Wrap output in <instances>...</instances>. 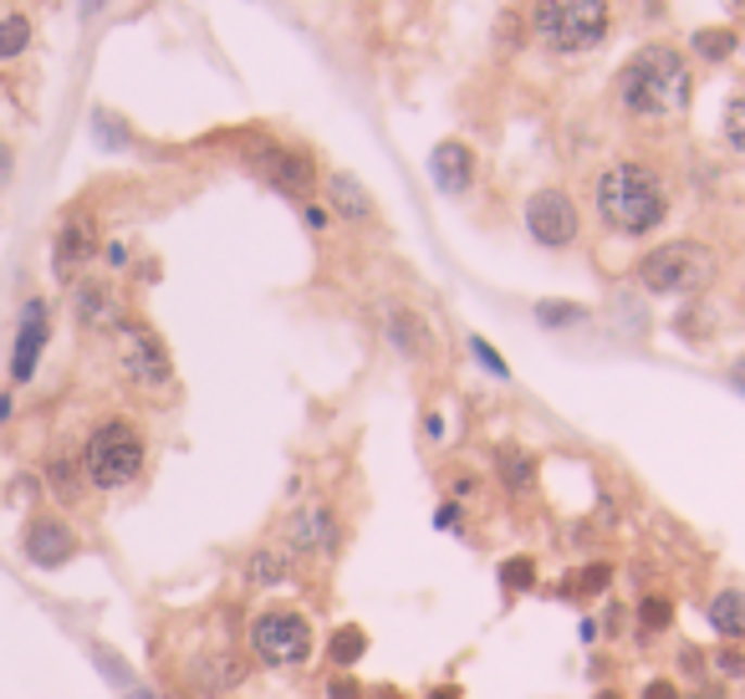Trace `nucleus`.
<instances>
[{
  "label": "nucleus",
  "mask_w": 745,
  "mask_h": 699,
  "mask_svg": "<svg viewBox=\"0 0 745 699\" xmlns=\"http://www.w3.org/2000/svg\"><path fill=\"white\" fill-rule=\"evenodd\" d=\"M669 215V184L644 159H618L597 174V220L613 235H648Z\"/></svg>",
  "instance_id": "1"
},
{
  "label": "nucleus",
  "mask_w": 745,
  "mask_h": 699,
  "mask_svg": "<svg viewBox=\"0 0 745 699\" xmlns=\"http://www.w3.org/2000/svg\"><path fill=\"white\" fill-rule=\"evenodd\" d=\"M690 92H695L690 62L669 41L639 47L628 57V67L618 72V98L633 117H679L690 108Z\"/></svg>",
  "instance_id": "2"
},
{
  "label": "nucleus",
  "mask_w": 745,
  "mask_h": 699,
  "mask_svg": "<svg viewBox=\"0 0 745 699\" xmlns=\"http://www.w3.org/2000/svg\"><path fill=\"white\" fill-rule=\"evenodd\" d=\"M608 26V0H531V36L561 57L603 47Z\"/></svg>",
  "instance_id": "3"
},
{
  "label": "nucleus",
  "mask_w": 745,
  "mask_h": 699,
  "mask_svg": "<svg viewBox=\"0 0 745 699\" xmlns=\"http://www.w3.org/2000/svg\"><path fill=\"white\" fill-rule=\"evenodd\" d=\"M143 460H149V445H143L138 424H128V419H102L83 445V475L98 490L134 485L143 475Z\"/></svg>",
  "instance_id": "4"
},
{
  "label": "nucleus",
  "mask_w": 745,
  "mask_h": 699,
  "mask_svg": "<svg viewBox=\"0 0 745 699\" xmlns=\"http://www.w3.org/2000/svg\"><path fill=\"white\" fill-rule=\"evenodd\" d=\"M639 282L654 297H695L715 282V250L699 240H669L639 261Z\"/></svg>",
  "instance_id": "5"
},
{
  "label": "nucleus",
  "mask_w": 745,
  "mask_h": 699,
  "mask_svg": "<svg viewBox=\"0 0 745 699\" xmlns=\"http://www.w3.org/2000/svg\"><path fill=\"white\" fill-rule=\"evenodd\" d=\"M251 653L261 664L272 669H291V664H306L312 659V644H317V633H312V617L296 613V608H272V613H255L251 617Z\"/></svg>",
  "instance_id": "6"
},
{
  "label": "nucleus",
  "mask_w": 745,
  "mask_h": 699,
  "mask_svg": "<svg viewBox=\"0 0 745 699\" xmlns=\"http://www.w3.org/2000/svg\"><path fill=\"white\" fill-rule=\"evenodd\" d=\"M118 367L123 378L134 388H169L174 384V363H169V348L159 342V333L153 327H143V322H123L118 327Z\"/></svg>",
  "instance_id": "7"
},
{
  "label": "nucleus",
  "mask_w": 745,
  "mask_h": 699,
  "mask_svg": "<svg viewBox=\"0 0 745 699\" xmlns=\"http://www.w3.org/2000/svg\"><path fill=\"white\" fill-rule=\"evenodd\" d=\"M526 230L546 250L572 246L577 230H582V215H577L572 195H567V189H536V195L526 200Z\"/></svg>",
  "instance_id": "8"
},
{
  "label": "nucleus",
  "mask_w": 745,
  "mask_h": 699,
  "mask_svg": "<svg viewBox=\"0 0 745 699\" xmlns=\"http://www.w3.org/2000/svg\"><path fill=\"white\" fill-rule=\"evenodd\" d=\"M287 547L302 557H332L342 547V526L327 505H296L287 516Z\"/></svg>",
  "instance_id": "9"
},
{
  "label": "nucleus",
  "mask_w": 745,
  "mask_h": 699,
  "mask_svg": "<svg viewBox=\"0 0 745 699\" xmlns=\"http://www.w3.org/2000/svg\"><path fill=\"white\" fill-rule=\"evenodd\" d=\"M92 255H98V225H92V215L72 210V215L62 220L56 240H51V266H56V276H62V282H72V276H77Z\"/></svg>",
  "instance_id": "10"
},
{
  "label": "nucleus",
  "mask_w": 745,
  "mask_h": 699,
  "mask_svg": "<svg viewBox=\"0 0 745 699\" xmlns=\"http://www.w3.org/2000/svg\"><path fill=\"white\" fill-rule=\"evenodd\" d=\"M261 174H266L281 195H312V184H317L312 153L296 149V143H272V149L261 153Z\"/></svg>",
  "instance_id": "11"
},
{
  "label": "nucleus",
  "mask_w": 745,
  "mask_h": 699,
  "mask_svg": "<svg viewBox=\"0 0 745 699\" xmlns=\"http://www.w3.org/2000/svg\"><path fill=\"white\" fill-rule=\"evenodd\" d=\"M72 551H77V536L62 516H36L26 526V562L36 566H67Z\"/></svg>",
  "instance_id": "12"
},
{
  "label": "nucleus",
  "mask_w": 745,
  "mask_h": 699,
  "mask_svg": "<svg viewBox=\"0 0 745 699\" xmlns=\"http://www.w3.org/2000/svg\"><path fill=\"white\" fill-rule=\"evenodd\" d=\"M41 348H47V301L36 297L21 307V333H16V352H11V378L16 384H31Z\"/></svg>",
  "instance_id": "13"
},
{
  "label": "nucleus",
  "mask_w": 745,
  "mask_h": 699,
  "mask_svg": "<svg viewBox=\"0 0 745 699\" xmlns=\"http://www.w3.org/2000/svg\"><path fill=\"white\" fill-rule=\"evenodd\" d=\"M429 174H434V184H440L444 195H465L475 184V149L459 143V138H444L429 153Z\"/></svg>",
  "instance_id": "14"
},
{
  "label": "nucleus",
  "mask_w": 745,
  "mask_h": 699,
  "mask_svg": "<svg viewBox=\"0 0 745 699\" xmlns=\"http://www.w3.org/2000/svg\"><path fill=\"white\" fill-rule=\"evenodd\" d=\"M327 200H332V210H338L342 220H353V225H368L378 210H372V195L357 184V174H327Z\"/></svg>",
  "instance_id": "15"
},
{
  "label": "nucleus",
  "mask_w": 745,
  "mask_h": 699,
  "mask_svg": "<svg viewBox=\"0 0 745 699\" xmlns=\"http://www.w3.org/2000/svg\"><path fill=\"white\" fill-rule=\"evenodd\" d=\"M77 316H83V327H123V307H118V297L108 291V286H98V282H87V286H77Z\"/></svg>",
  "instance_id": "16"
},
{
  "label": "nucleus",
  "mask_w": 745,
  "mask_h": 699,
  "mask_svg": "<svg viewBox=\"0 0 745 699\" xmlns=\"http://www.w3.org/2000/svg\"><path fill=\"white\" fill-rule=\"evenodd\" d=\"M710 628L725 638V644H741L745 638V587H720L710 598Z\"/></svg>",
  "instance_id": "17"
},
{
  "label": "nucleus",
  "mask_w": 745,
  "mask_h": 699,
  "mask_svg": "<svg viewBox=\"0 0 745 699\" xmlns=\"http://www.w3.org/2000/svg\"><path fill=\"white\" fill-rule=\"evenodd\" d=\"M245 577H251L255 587L291 583V557H287V551H255L251 562H245Z\"/></svg>",
  "instance_id": "18"
},
{
  "label": "nucleus",
  "mask_w": 745,
  "mask_h": 699,
  "mask_svg": "<svg viewBox=\"0 0 745 699\" xmlns=\"http://www.w3.org/2000/svg\"><path fill=\"white\" fill-rule=\"evenodd\" d=\"M389 333H393V342H399L408 358H419V352L429 348V327H424V322L408 312V307H399V312L389 316Z\"/></svg>",
  "instance_id": "19"
},
{
  "label": "nucleus",
  "mask_w": 745,
  "mask_h": 699,
  "mask_svg": "<svg viewBox=\"0 0 745 699\" xmlns=\"http://www.w3.org/2000/svg\"><path fill=\"white\" fill-rule=\"evenodd\" d=\"M495 475H501L510 490H526V485L536 480V460L526 450H495Z\"/></svg>",
  "instance_id": "20"
},
{
  "label": "nucleus",
  "mask_w": 745,
  "mask_h": 699,
  "mask_svg": "<svg viewBox=\"0 0 745 699\" xmlns=\"http://www.w3.org/2000/svg\"><path fill=\"white\" fill-rule=\"evenodd\" d=\"M363 653H368V633L357 628V623H342V628L332 633V664L348 674V669H353Z\"/></svg>",
  "instance_id": "21"
},
{
  "label": "nucleus",
  "mask_w": 745,
  "mask_h": 699,
  "mask_svg": "<svg viewBox=\"0 0 745 699\" xmlns=\"http://www.w3.org/2000/svg\"><path fill=\"white\" fill-rule=\"evenodd\" d=\"M695 51L705 62H725L730 51H735V32H730V26H710V32L695 36Z\"/></svg>",
  "instance_id": "22"
},
{
  "label": "nucleus",
  "mask_w": 745,
  "mask_h": 699,
  "mask_svg": "<svg viewBox=\"0 0 745 699\" xmlns=\"http://www.w3.org/2000/svg\"><path fill=\"white\" fill-rule=\"evenodd\" d=\"M639 623H644L648 633H664L669 623H674V602L664 598V592H648V598L639 602Z\"/></svg>",
  "instance_id": "23"
},
{
  "label": "nucleus",
  "mask_w": 745,
  "mask_h": 699,
  "mask_svg": "<svg viewBox=\"0 0 745 699\" xmlns=\"http://www.w3.org/2000/svg\"><path fill=\"white\" fill-rule=\"evenodd\" d=\"M31 41V21L26 16H5L0 21V57H21Z\"/></svg>",
  "instance_id": "24"
},
{
  "label": "nucleus",
  "mask_w": 745,
  "mask_h": 699,
  "mask_svg": "<svg viewBox=\"0 0 745 699\" xmlns=\"http://www.w3.org/2000/svg\"><path fill=\"white\" fill-rule=\"evenodd\" d=\"M725 143L735 153H745V87L725 102Z\"/></svg>",
  "instance_id": "25"
},
{
  "label": "nucleus",
  "mask_w": 745,
  "mask_h": 699,
  "mask_svg": "<svg viewBox=\"0 0 745 699\" xmlns=\"http://www.w3.org/2000/svg\"><path fill=\"white\" fill-rule=\"evenodd\" d=\"M501 583H506L510 592H526V587L536 583V562H531V557H510V562H501Z\"/></svg>",
  "instance_id": "26"
},
{
  "label": "nucleus",
  "mask_w": 745,
  "mask_h": 699,
  "mask_svg": "<svg viewBox=\"0 0 745 699\" xmlns=\"http://www.w3.org/2000/svg\"><path fill=\"white\" fill-rule=\"evenodd\" d=\"M47 475H51V485H56V496H62V500L77 496V465H72L67 454H56V460L47 465Z\"/></svg>",
  "instance_id": "27"
},
{
  "label": "nucleus",
  "mask_w": 745,
  "mask_h": 699,
  "mask_svg": "<svg viewBox=\"0 0 745 699\" xmlns=\"http://www.w3.org/2000/svg\"><path fill=\"white\" fill-rule=\"evenodd\" d=\"M715 674L720 679H745V649H735V644H725V649H715Z\"/></svg>",
  "instance_id": "28"
},
{
  "label": "nucleus",
  "mask_w": 745,
  "mask_h": 699,
  "mask_svg": "<svg viewBox=\"0 0 745 699\" xmlns=\"http://www.w3.org/2000/svg\"><path fill=\"white\" fill-rule=\"evenodd\" d=\"M613 577V566H588V572H577L572 577V592H603Z\"/></svg>",
  "instance_id": "29"
},
{
  "label": "nucleus",
  "mask_w": 745,
  "mask_h": 699,
  "mask_svg": "<svg viewBox=\"0 0 745 699\" xmlns=\"http://www.w3.org/2000/svg\"><path fill=\"white\" fill-rule=\"evenodd\" d=\"M536 316H542V322H552V327H561V322H577V316H582V307H567V301H542V307H536Z\"/></svg>",
  "instance_id": "30"
},
{
  "label": "nucleus",
  "mask_w": 745,
  "mask_h": 699,
  "mask_svg": "<svg viewBox=\"0 0 745 699\" xmlns=\"http://www.w3.org/2000/svg\"><path fill=\"white\" fill-rule=\"evenodd\" d=\"M363 695H368V689H363L353 674H332V679H327V699H363Z\"/></svg>",
  "instance_id": "31"
},
{
  "label": "nucleus",
  "mask_w": 745,
  "mask_h": 699,
  "mask_svg": "<svg viewBox=\"0 0 745 699\" xmlns=\"http://www.w3.org/2000/svg\"><path fill=\"white\" fill-rule=\"evenodd\" d=\"M644 699H684V695H679L674 679H648L644 684Z\"/></svg>",
  "instance_id": "32"
},
{
  "label": "nucleus",
  "mask_w": 745,
  "mask_h": 699,
  "mask_svg": "<svg viewBox=\"0 0 745 699\" xmlns=\"http://www.w3.org/2000/svg\"><path fill=\"white\" fill-rule=\"evenodd\" d=\"M470 348H475V358H480V363L491 367V373H501V378H506V363H501V358H495V352H491V348H485V342H480V337H475Z\"/></svg>",
  "instance_id": "33"
},
{
  "label": "nucleus",
  "mask_w": 745,
  "mask_h": 699,
  "mask_svg": "<svg viewBox=\"0 0 745 699\" xmlns=\"http://www.w3.org/2000/svg\"><path fill=\"white\" fill-rule=\"evenodd\" d=\"M11 179V149H5V143H0V184Z\"/></svg>",
  "instance_id": "34"
},
{
  "label": "nucleus",
  "mask_w": 745,
  "mask_h": 699,
  "mask_svg": "<svg viewBox=\"0 0 745 699\" xmlns=\"http://www.w3.org/2000/svg\"><path fill=\"white\" fill-rule=\"evenodd\" d=\"M730 378H735V384L745 388V352H741V358H735V363H730Z\"/></svg>",
  "instance_id": "35"
},
{
  "label": "nucleus",
  "mask_w": 745,
  "mask_h": 699,
  "mask_svg": "<svg viewBox=\"0 0 745 699\" xmlns=\"http://www.w3.org/2000/svg\"><path fill=\"white\" fill-rule=\"evenodd\" d=\"M102 5H108V0H77V11H83V16H92V11H102Z\"/></svg>",
  "instance_id": "36"
},
{
  "label": "nucleus",
  "mask_w": 745,
  "mask_h": 699,
  "mask_svg": "<svg viewBox=\"0 0 745 699\" xmlns=\"http://www.w3.org/2000/svg\"><path fill=\"white\" fill-rule=\"evenodd\" d=\"M5 414H11V399H5V394H0V419H5Z\"/></svg>",
  "instance_id": "37"
},
{
  "label": "nucleus",
  "mask_w": 745,
  "mask_h": 699,
  "mask_svg": "<svg viewBox=\"0 0 745 699\" xmlns=\"http://www.w3.org/2000/svg\"><path fill=\"white\" fill-rule=\"evenodd\" d=\"M434 699H459V689H440V695H434Z\"/></svg>",
  "instance_id": "38"
},
{
  "label": "nucleus",
  "mask_w": 745,
  "mask_h": 699,
  "mask_svg": "<svg viewBox=\"0 0 745 699\" xmlns=\"http://www.w3.org/2000/svg\"><path fill=\"white\" fill-rule=\"evenodd\" d=\"M593 699H623V695H618V689H603V695H593Z\"/></svg>",
  "instance_id": "39"
}]
</instances>
